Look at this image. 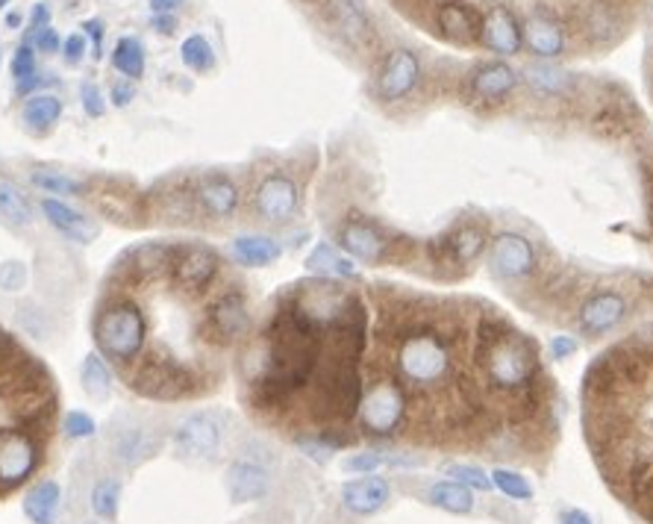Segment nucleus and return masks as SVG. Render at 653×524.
Listing matches in <instances>:
<instances>
[{
	"instance_id": "obj_1",
	"label": "nucleus",
	"mask_w": 653,
	"mask_h": 524,
	"mask_svg": "<svg viewBox=\"0 0 653 524\" xmlns=\"http://www.w3.org/2000/svg\"><path fill=\"white\" fill-rule=\"evenodd\" d=\"M475 360L486 386L498 395H527L536 389L542 365L533 339L519 334L510 321L483 316L475 334Z\"/></svg>"
},
{
	"instance_id": "obj_2",
	"label": "nucleus",
	"mask_w": 653,
	"mask_h": 524,
	"mask_svg": "<svg viewBox=\"0 0 653 524\" xmlns=\"http://www.w3.org/2000/svg\"><path fill=\"white\" fill-rule=\"evenodd\" d=\"M454 348H450V336L436 330L433 325L421 327H403L398 353H394V365L401 374L403 386L421 389V392H433V389L445 386L454 374Z\"/></svg>"
},
{
	"instance_id": "obj_3",
	"label": "nucleus",
	"mask_w": 653,
	"mask_h": 524,
	"mask_svg": "<svg viewBox=\"0 0 653 524\" xmlns=\"http://www.w3.org/2000/svg\"><path fill=\"white\" fill-rule=\"evenodd\" d=\"M91 336L104 360L135 365L148 345V316L133 298H112L98 309Z\"/></svg>"
},
{
	"instance_id": "obj_4",
	"label": "nucleus",
	"mask_w": 653,
	"mask_h": 524,
	"mask_svg": "<svg viewBox=\"0 0 653 524\" xmlns=\"http://www.w3.org/2000/svg\"><path fill=\"white\" fill-rule=\"evenodd\" d=\"M313 418L322 425H345L357 416L359 399H362V374L357 360L345 357H322L318 371L313 378Z\"/></svg>"
},
{
	"instance_id": "obj_5",
	"label": "nucleus",
	"mask_w": 653,
	"mask_h": 524,
	"mask_svg": "<svg viewBox=\"0 0 653 524\" xmlns=\"http://www.w3.org/2000/svg\"><path fill=\"white\" fill-rule=\"evenodd\" d=\"M406 416H410V395L401 378H394L392 371H377L362 386V399H359L357 418L362 434L389 439L406 425Z\"/></svg>"
},
{
	"instance_id": "obj_6",
	"label": "nucleus",
	"mask_w": 653,
	"mask_h": 524,
	"mask_svg": "<svg viewBox=\"0 0 653 524\" xmlns=\"http://www.w3.org/2000/svg\"><path fill=\"white\" fill-rule=\"evenodd\" d=\"M248 334H251V307H248L244 292L225 290L221 295H215L213 304L206 307L204 321H200V336L206 342L230 348V345L242 342Z\"/></svg>"
},
{
	"instance_id": "obj_7",
	"label": "nucleus",
	"mask_w": 653,
	"mask_h": 524,
	"mask_svg": "<svg viewBox=\"0 0 653 524\" xmlns=\"http://www.w3.org/2000/svg\"><path fill=\"white\" fill-rule=\"evenodd\" d=\"M42 466V443L28 427H0V492L28 483Z\"/></svg>"
},
{
	"instance_id": "obj_8",
	"label": "nucleus",
	"mask_w": 653,
	"mask_h": 524,
	"mask_svg": "<svg viewBox=\"0 0 653 524\" xmlns=\"http://www.w3.org/2000/svg\"><path fill=\"white\" fill-rule=\"evenodd\" d=\"M130 386L156 401H177L197 392L195 371L177 360H144L130 378Z\"/></svg>"
},
{
	"instance_id": "obj_9",
	"label": "nucleus",
	"mask_w": 653,
	"mask_h": 524,
	"mask_svg": "<svg viewBox=\"0 0 653 524\" xmlns=\"http://www.w3.org/2000/svg\"><path fill=\"white\" fill-rule=\"evenodd\" d=\"M489 272L503 283L527 281L536 272V248L524 233L507 230L489 239Z\"/></svg>"
},
{
	"instance_id": "obj_10",
	"label": "nucleus",
	"mask_w": 653,
	"mask_h": 524,
	"mask_svg": "<svg viewBox=\"0 0 653 524\" xmlns=\"http://www.w3.org/2000/svg\"><path fill=\"white\" fill-rule=\"evenodd\" d=\"M301 209V186L289 174H265L253 189V212L265 225H289Z\"/></svg>"
},
{
	"instance_id": "obj_11",
	"label": "nucleus",
	"mask_w": 653,
	"mask_h": 524,
	"mask_svg": "<svg viewBox=\"0 0 653 524\" xmlns=\"http://www.w3.org/2000/svg\"><path fill=\"white\" fill-rule=\"evenodd\" d=\"M221 272V260L206 244H183L171 260V281L188 295H204Z\"/></svg>"
},
{
	"instance_id": "obj_12",
	"label": "nucleus",
	"mask_w": 653,
	"mask_h": 524,
	"mask_svg": "<svg viewBox=\"0 0 653 524\" xmlns=\"http://www.w3.org/2000/svg\"><path fill=\"white\" fill-rule=\"evenodd\" d=\"M489 230L480 221H457L448 233H442L439 239H433L429 253L439 265H471L483 256L489 248Z\"/></svg>"
},
{
	"instance_id": "obj_13",
	"label": "nucleus",
	"mask_w": 653,
	"mask_h": 524,
	"mask_svg": "<svg viewBox=\"0 0 653 524\" xmlns=\"http://www.w3.org/2000/svg\"><path fill=\"white\" fill-rule=\"evenodd\" d=\"M392 239L362 216H348L336 230V248L345 251L350 260H362V262H385L392 256Z\"/></svg>"
},
{
	"instance_id": "obj_14",
	"label": "nucleus",
	"mask_w": 653,
	"mask_h": 524,
	"mask_svg": "<svg viewBox=\"0 0 653 524\" xmlns=\"http://www.w3.org/2000/svg\"><path fill=\"white\" fill-rule=\"evenodd\" d=\"M630 313V304L621 292L616 290H595L591 295L583 298V304L577 307V316H574V325L583 336H607L609 330H616L621 321Z\"/></svg>"
},
{
	"instance_id": "obj_15",
	"label": "nucleus",
	"mask_w": 653,
	"mask_h": 524,
	"mask_svg": "<svg viewBox=\"0 0 653 524\" xmlns=\"http://www.w3.org/2000/svg\"><path fill=\"white\" fill-rule=\"evenodd\" d=\"M421 83V59L410 47H394L377 72V98L383 103H398L410 98Z\"/></svg>"
},
{
	"instance_id": "obj_16",
	"label": "nucleus",
	"mask_w": 653,
	"mask_h": 524,
	"mask_svg": "<svg viewBox=\"0 0 653 524\" xmlns=\"http://www.w3.org/2000/svg\"><path fill=\"white\" fill-rule=\"evenodd\" d=\"M174 448L183 457H213L225 439V418L209 410L192 413L174 427Z\"/></svg>"
},
{
	"instance_id": "obj_17",
	"label": "nucleus",
	"mask_w": 653,
	"mask_h": 524,
	"mask_svg": "<svg viewBox=\"0 0 653 524\" xmlns=\"http://www.w3.org/2000/svg\"><path fill=\"white\" fill-rule=\"evenodd\" d=\"M477 42L492 51L498 56H515L524 47V33H521V21L515 19V12L507 10L503 3H492L486 7L480 15V33Z\"/></svg>"
},
{
	"instance_id": "obj_18",
	"label": "nucleus",
	"mask_w": 653,
	"mask_h": 524,
	"mask_svg": "<svg viewBox=\"0 0 653 524\" xmlns=\"http://www.w3.org/2000/svg\"><path fill=\"white\" fill-rule=\"evenodd\" d=\"M515 86H519V72H515L512 65L501 63V59L477 65L471 80H468L471 98L480 100V103H492V107L510 98L512 91H515Z\"/></svg>"
},
{
	"instance_id": "obj_19",
	"label": "nucleus",
	"mask_w": 653,
	"mask_h": 524,
	"mask_svg": "<svg viewBox=\"0 0 653 524\" xmlns=\"http://www.w3.org/2000/svg\"><path fill=\"white\" fill-rule=\"evenodd\" d=\"M521 33H524V47L538 59H545V63L559 59L565 54V28L559 24V19L547 15V12H533L521 24Z\"/></svg>"
},
{
	"instance_id": "obj_20",
	"label": "nucleus",
	"mask_w": 653,
	"mask_h": 524,
	"mask_svg": "<svg viewBox=\"0 0 653 524\" xmlns=\"http://www.w3.org/2000/svg\"><path fill=\"white\" fill-rule=\"evenodd\" d=\"M195 207L209 218H218V221H225V218H233L236 209H239V186H236L230 177L225 174H209L204 181L197 183L195 189Z\"/></svg>"
},
{
	"instance_id": "obj_21",
	"label": "nucleus",
	"mask_w": 653,
	"mask_h": 524,
	"mask_svg": "<svg viewBox=\"0 0 653 524\" xmlns=\"http://www.w3.org/2000/svg\"><path fill=\"white\" fill-rule=\"evenodd\" d=\"M271 474L262 462L251 460V457H239L230 462L227 469V492L236 504H251V501H262L269 495Z\"/></svg>"
},
{
	"instance_id": "obj_22",
	"label": "nucleus",
	"mask_w": 653,
	"mask_h": 524,
	"mask_svg": "<svg viewBox=\"0 0 653 524\" xmlns=\"http://www.w3.org/2000/svg\"><path fill=\"white\" fill-rule=\"evenodd\" d=\"M174 251L177 248H171L165 242H144L135 244L130 251L121 256V272H127L133 281H153V277H160V274L171 272V260H174Z\"/></svg>"
},
{
	"instance_id": "obj_23",
	"label": "nucleus",
	"mask_w": 653,
	"mask_h": 524,
	"mask_svg": "<svg viewBox=\"0 0 653 524\" xmlns=\"http://www.w3.org/2000/svg\"><path fill=\"white\" fill-rule=\"evenodd\" d=\"M389 501H392V487H389V480L377 478V474L348 480L341 487V504L353 515H374Z\"/></svg>"
},
{
	"instance_id": "obj_24",
	"label": "nucleus",
	"mask_w": 653,
	"mask_h": 524,
	"mask_svg": "<svg viewBox=\"0 0 653 524\" xmlns=\"http://www.w3.org/2000/svg\"><path fill=\"white\" fill-rule=\"evenodd\" d=\"M21 510L30 518V524H56L59 513H63V487L51 478L36 480L24 492Z\"/></svg>"
},
{
	"instance_id": "obj_25",
	"label": "nucleus",
	"mask_w": 653,
	"mask_h": 524,
	"mask_svg": "<svg viewBox=\"0 0 653 524\" xmlns=\"http://www.w3.org/2000/svg\"><path fill=\"white\" fill-rule=\"evenodd\" d=\"M436 24H439L442 36L450 39L454 45H475L477 33H480V19L468 3L448 0L436 10Z\"/></svg>"
},
{
	"instance_id": "obj_26",
	"label": "nucleus",
	"mask_w": 653,
	"mask_h": 524,
	"mask_svg": "<svg viewBox=\"0 0 653 524\" xmlns=\"http://www.w3.org/2000/svg\"><path fill=\"white\" fill-rule=\"evenodd\" d=\"M42 212L47 216V221L65 236V239H72V242L89 244L98 233V227L91 225L89 216H83L80 209H74L72 204H65L59 198H45L42 200Z\"/></svg>"
},
{
	"instance_id": "obj_27",
	"label": "nucleus",
	"mask_w": 653,
	"mask_h": 524,
	"mask_svg": "<svg viewBox=\"0 0 653 524\" xmlns=\"http://www.w3.org/2000/svg\"><path fill=\"white\" fill-rule=\"evenodd\" d=\"M583 33L595 45H609L624 33V19L621 10L609 0H591L586 12H583Z\"/></svg>"
},
{
	"instance_id": "obj_28",
	"label": "nucleus",
	"mask_w": 653,
	"mask_h": 524,
	"mask_svg": "<svg viewBox=\"0 0 653 524\" xmlns=\"http://www.w3.org/2000/svg\"><path fill=\"white\" fill-rule=\"evenodd\" d=\"M306 272L322 277V281H353L359 277L357 262L350 260L348 253H341L336 244L318 242L313 248V253L306 256Z\"/></svg>"
},
{
	"instance_id": "obj_29",
	"label": "nucleus",
	"mask_w": 653,
	"mask_h": 524,
	"mask_svg": "<svg viewBox=\"0 0 653 524\" xmlns=\"http://www.w3.org/2000/svg\"><path fill=\"white\" fill-rule=\"evenodd\" d=\"M330 19L341 36L353 45H362L371 36V19L359 0H330Z\"/></svg>"
},
{
	"instance_id": "obj_30",
	"label": "nucleus",
	"mask_w": 653,
	"mask_h": 524,
	"mask_svg": "<svg viewBox=\"0 0 653 524\" xmlns=\"http://www.w3.org/2000/svg\"><path fill=\"white\" fill-rule=\"evenodd\" d=\"M233 256L248 269H262L283 256V244L271 236H239L233 239Z\"/></svg>"
},
{
	"instance_id": "obj_31",
	"label": "nucleus",
	"mask_w": 653,
	"mask_h": 524,
	"mask_svg": "<svg viewBox=\"0 0 653 524\" xmlns=\"http://www.w3.org/2000/svg\"><path fill=\"white\" fill-rule=\"evenodd\" d=\"M524 77H527L530 89L538 91V95H545V98H565V95L574 89L572 74L563 72L559 65L545 63V59H542V63L527 65Z\"/></svg>"
},
{
	"instance_id": "obj_32",
	"label": "nucleus",
	"mask_w": 653,
	"mask_h": 524,
	"mask_svg": "<svg viewBox=\"0 0 653 524\" xmlns=\"http://www.w3.org/2000/svg\"><path fill=\"white\" fill-rule=\"evenodd\" d=\"M429 504L439 506L445 513L454 515H466L475 510V492L466 487H459L454 480H439V483H433L429 487Z\"/></svg>"
},
{
	"instance_id": "obj_33",
	"label": "nucleus",
	"mask_w": 653,
	"mask_h": 524,
	"mask_svg": "<svg viewBox=\"0 0 653 524\" xmlns=\"http://www.w3.org/2000/svg\"><path fill=\"white\" fill-rule=\"evenodd\" d=\"M89 506L100 522H116L118 510H121V480H118L116 474H104V478L91 487Z\"/></svg>"
},
{
	"instance_id": "obj_34",
	"label": "nucleus",
	"mask_w": 653,
	"mask_h": 524,
	"mask_svg": "<svg viewBox=\"0 0 653 524\" xmlns=\"http://www.w3.org/2000/svg\"><path fill=\"white\" fill-rule=\"evenodd\" d=\"M63 118V100L56 95H33L24 103V121H28L36 133H45Z\"/></svg>"
},
{
	"instance_id": "obj_35",
	"label": "nucleus",
	"mask_w": 653,
	"mask_h": 524,
	"mask_svg": "<svg viewBox=\"0 0 653 524\" xmlns=\"http://www.w3.org/2000/svg\"><path fill=\"white\" fill-rule=\"evenodd\" d=\"M80 383L86 389V395L95 401H104L112 389V371H109L107 360L100 353H89L80 365Z\"/></svg>"
},
{
	"instance_id": "obj_36",
	"label": "nucleus",
	"mask_w": 653,
	"mask_h": 524,
	"mask_svg": "<svg viewBox=\"0 0 653 524\" xmlns=\"http://www.w3.org/2000/svg\"><path fill=\"white\" fill-rule=\"evenodd\" d=\"M627 478V495L633 498V504L644 506V515L653 510V460H639L630 466Z\"/></svg>"
},
{
	"instance_id": "obj_37",
	"label": "nucleus",
	"mask_w": 653,
	"mask_h": 524,
	"mask_svg": "<svg viewBox=\"0 0 653 524\" xmlns=\"http://www.w3.org/2000/svg\"><path fill=\"white\" fill-rule=\"evenodd\" d=\"M0 218L12 227H28L33 221V207L30 200L21 195L19 186L0 181Z\"/></svg>"
},
{
	"instance_id": "obj_38",
	"label": "nucleus",
	"mask_w": 653,
	"mask_h": 524,
	"mask_svg": "<svg viewBox=\"0 0 653 524\" xmlns=\"http://www.w3.org/2000/svg\"><path fill=\"white\" fill-rule=\"evenodd\" d=\"M30 181L36 189H42L45 195L56 198V195H86V183L72 177V174L54 172V168H36L30 174Z\"/></svg>"
},
{
	"instance_id": "obj_39",
	"label": "nucleus",
	"mask_w": 653,
	"mask_h": 524,
	"mask_svg": "<svg viewBox=\"0 0 653 524\" xmlns=\"http://www.w3.org/2000/svg\"><path fill=\"white\" fill-rule=\"evenodd\" d=\"M415 460L410 457H394V454L383 451H362V454H350L348 460H341V469L350 471V474H377L385 466H412Z\"/></svg>"
},
{
	"instance_id": "obj_40",
	"label": "nucleus",
	"mask_w": 653,
	"mask_h": 524,
	"mask_svg": "<svg viewBox=\"0 0 653 524\" xmlns=\"http://www.w3.org/2000/svg\"><path fill=\"white\" fill-rule=\"evenodd\" d=\"M112 65H116L118 72L130 77V80H139L144 74V45L139 39L124 36L118 39L116 51H112Z\"/></svg>"
},
{
	"instance_id": "obj_41",
	"label": "nucleus",
	"mask_w": 653,
	"mask_h": 524,
	"mask_svg": "<svg viewBox=\"0 0 653 524\" xmlns=\"http://www.w3.org/2000/svg\"><path fill=\"white\" fill-rule=\"evenodd\" d=\"M489 478H492V487L501 492V495L512 498V501H530L533 498V483H530L521 471L515 469H494L489 471Z\"/></svg>"
},
{
	"instance_id": "obj_42",
	"label": "nucleus",
	"mask_w": 653,
	"mask_h": 524,
	"mask_svg": "<svg viewBox=\"0 0 653 524\" xmlns=\"http://www.w3.org/2000/svg\"><path fill=\"white\" fill-rule=\"evenodd\" d=\"M454 483L459 487L471 489V492H492V478H489V471H483L480 466H471V462H450L448 469H445Z\"/></svg>"
},
{
	"instance_id": "obj_43",
	"label": "nucleus",
	"mask_w": 653,
	"mask_h": 524,
	"mask_svg": "<svg viewBox=\"0 0 653 524\" xmlns=\"http://www.w3.org/2000/svg\"><path fill=\"white\" fill-rule=\"evenodd\" d=\"M179 56H183V65L197 74L209 72L215 65L213 47H209V42H206L204 36H188L186 42H183V47H179Z\"/></svg>"
},
{
	"instance_id": "obj_44",
	"label": "nucleus",
	"mask_w": 653,
	"mask_h": 524,
	"mask_svg": "<svg viewBox=\"0 0 653 524\" xmlns=\"http://www.w3.org/2000/svg\"><path fill=\"white\" fill-rule=\"evenodd\" d=\"M624 107L627 103H607V107L600 109L598 116H595V130H598L600 137H609V139L627 137L630 121L624 118Z\"/></svg>"
},
{
	"instance_id": "obj_45",
	"label": "nucleus",
	"mask_w": 653,
	"mask_h": 524,
	"mask_svg": "<svg viewBox=\"0 0 653 524\" xmlns=\"http://www.w3.org/2000/svg\"><path fill=\"white\" fill-rule=\"evenodd\" d=\"M63 430L68 439H89V436H95L98 425H95V418H91L86 410H72V413L63 418Z\"/></svg>"
},
{
	"instance_id": "obj_46",
	"label": "nucleus",
	"mask_w": 653,
	"mask_h": 524,
	"mask_svg": "<svg viewBox=\"0 0 653 524\" xmlns=\"http://www.w3.org/2000/svg\"><path fill=\"white\" fill-rule=\"evenodd\" d=\"M295 443H297V448H301V451H304L306 457H309V460H313V462H322V466H324V462H327V460H330L333 454H336V451H333V448H330V445H327V439H324L322 434L297 436Z\"/></svg>"
},
{
	"instance_id": "obj_47",
	"label": "nucleus",
	"mask_w": 653,
	"mask_h": 524,
	"mask_svg": "<svg viewBox=\"0 0 653 524\" xmlns=\"http://www.w3.org/2000/svg\"><path fill=\"white\" fill-rule=\"evenodd\" d=\"M144 451H148V436L142 430H133L121 443H116V457H121L124 462H135L139 457H144Z\"/></svg>"
},
{
	"instance_id": "obj_48",
	"label": "nucleus",
	"mask_w": 653,
	"mask_h": 524,
	"mask_svg": "<svg viewBox=\"0 0 653 524\" xmlns=\"http://www.w3.org/2000/svg\"><path fill=\"white\" fill-rule=\"evenodd\" d=\"M12 77L19 83H28L30 77H36V54L33 45H21L12 56Z\"/></svg>"
},
{
	"instance_id": "obj_49",
	"label": "nucleus",
	"mask_w": 653,
	"mask_h": 524,
	"mask_svg": "<svg viewBox=\"0 0 653 524\" xmlns=\"http://www.w3.org/2000/svg\"><path fill=\"white\" fill-rule=\"evenodd\" d=\"M80 98H83V109H86V116L89 118H100L104 112H107L104 95H100V89L95 86V83H83Z\"/></svg>"
},
{
	"instance_id": "obj_50",
	"label": "nucleus",
	"mask_w": 653,
	"mask_h": 524,
	"mask_svg": "<svg viewBox=\"0 0 653 524\" xmlns=\"http://www.w3.org/2000/svg\"><path fill=\"white\" fill-rule=\"evenodd\" d=\"M86 51H89V42H86V36H83V33H72V36L63 42V56L68 65H80L83 56H86Z\"/></svg>"
},
{
	"instance_id": "obj_51",
	"label": "nucleus",
	"mask_w": 653,
	"mask_h": 524,
	"mask_svg": "<svg viewBox=\"0 0 653 524\" xmlns=\"http://www.w3.org/2000/svg\"><path fill=\"white\" fill-rule=\"evenodd\" d=\"M33 47L42 51V54H56L63 47V39H59V33L54 28H42L33 33Z\"/></svg>"
},
{
	"instance_id": "obj_52",
	"label": "nucleus",
	"mask_w": 653,
	"mask_h": 524,
	"mask_svg": "<svg viewBox=\"0 0 653 524\" xmlns=\"http://www.w3.org/2000/svg\"><path fill=\"white\" fill-rule=\"evenodd\" d=\"M577 348H580V342L574 339V336H554L551 339V357L554 360H568L572 353H577Z\"/></svg>"
},
{
	"instance_id": "obj_53",
	"label": "nucleus",
	"mask_w": 653,
	"mask_h": 524,
	"mask_svg": "<svg viewBox=\"0 0 653 524\" xmlns=\"http://www.w3.org/2000/svg\"><path fill=\"white\" fill-rule=\"evenodd\" d=\"M21 283H24V269H21L19 262H7L0 269V286L3 290H19Z\"/></svg>"
},
{
	"instance_id": "obj_54",
	"label": "nucleus",
	"mask_w": 653,
	"mask_h": 524,
	"mask_svg": "<svg viewBox=\"0 0 653 524\" xmlns=\"http://www.w3.org/2000/svg\"><path fill=\"white\" fill-rule=\"evenodd\" d=\"M83 30H86V39H91L95 42V59L100 56V45H104V36H107V24L100 19H89L83 21Z\"/></svg>"
},
{
	"instance_id": "obj_55",
	"label": "nucleus",
	"mask_w": 653,
	"mask_h": 524,
	"mask_svg": "<svg viewBox=\"0 0 653 524\" xmlns=\"http://www.w3.org/2000/svg\"><path fill=\"white\" fill-rule=\"evenodd\" d=\"M135 98V86L133 83H116L112 91H109V100L116 103V107H127L130 100Z\"/></svg>"
},
{
	"instance_id": "obj_56",
	"label": "nucleus",
	"mask_w": 653,
	"mask_h": 524,
	"mask_svg": "<svg viewBox=\"0 0 653 524\" xmlns=\"http://www.w3.org/2000/svg\"><path fill=\"white\" fill-rule=\"evenodd\" d=\"M559 524H595V518L580 506H568V510L559 513Z\"/></svg>"
},
{
	"instance_id": "obj_57",
	"label": "nucleus",
	"mask_w": 653,
	"mask_h": 524,
	"mask_svg": "<svg viewBox=\"0 0 653 524\" xmlns=\"http://www.w3.org/2000/svg\"><path fill=\"white\" fill-rule=\"evenodd\" d=\"M42 28H51V10H47L45 3H36V10L30 15V33H36Z\"/></svg>"
},
{
	"instance_id": "obj_58",
	"label": "nucleus",
	"mask_w": 653,
	"mask_h": 524,
	"mask_svg": "<svg viewBox=\"0 0 653 524\" xmlns=\"http://www.w3.org/2000/svg\"><path fill=\"white\" fill-rule=\"evenodd\" d=\"M153 30L162 33V36H171L174 30H177V15H153Z\"/></svg>"
},
{
	"instance_id": "obj_59",
	"label": "nucleus",
	"mask_w": 653,
	"mask_h": 524,
	"mask_svg": "<svg viewBox=\"0 0 653 524\" xmlns=\"http://www.w3.org/2000/svg\"><path fill=\"white\" fill-rule=\"evenodd\" d=\"M186 0H151L153 15H174Z\"/></svg>"
},
{
	"instance_id": "obj_60",
	"label": "nucleus",
	"mask_w": 653,
	"mask_h": 524,
	"mask_svg": "<svg viewBox=\"0 0 653 524\" xmlns=\"http://www.w3.org/2000/svg\"><path fill=\"white\" fill-rule=\"evenodd\" d=\"M7 24H10V28H19V24H21L19 12H10V15H7Z\"/></svg>"
},
{
	"instance_id": "obj_61",
	"label": "nucleus",
	"mask_w": 653,
	"mask_h": 524,
	"mask_svg": "<svg viewBox=\"0 0 653 524\" xmlns=\"http://www.w3.org/2000/svg\"><path fill=\"white\" fill-rule=\"evenodd\" d=\"M651 227H653V195H651Z\"/></svg>"
},
{
	"instance_id": "obj_62",
	"label": "nucleus",
	"mask_w": 653,
	"mask_h": 524,
	"mask_svg": "<svg viewBox=\"0 0 653 524\" xmlns=\"http://www.w3.org/2000/svg\"><path fill=\"white\" fill-rule=\"evenodd\" d=\"M7 3H10V0H0V10H3V7H7Z\"/></svg>"
},
{
	"instance_id": "obj_63",
	"label": "nucleus",
	"mask_w": 653,
	"mask_h": 524,
	"mask_svg": "<svg viewBox=\"0 0 653 524\" xmlns=\"http://www.w3.org/2000/svg\"><path fill=\"white\" fill-rule=\"evenodd\" d=\"M647 515H651V518H653V510H651V513H647Z\"/></svg>"
},
{
	"instance_id": "obj_64",
	"label": "nucleus",
	"mask_w": 653,
	"mask_h": 524,
	"mask_svg": "<svg viewBox=\"0 0 653 524\" xmlns=\"http://www.w3.org/2000/svg\"><path fill=\"white\" fill-rule=\"evenodd\" d=\"M89 524H95V522H89Z\"/></svg>"
}]
</instances>
